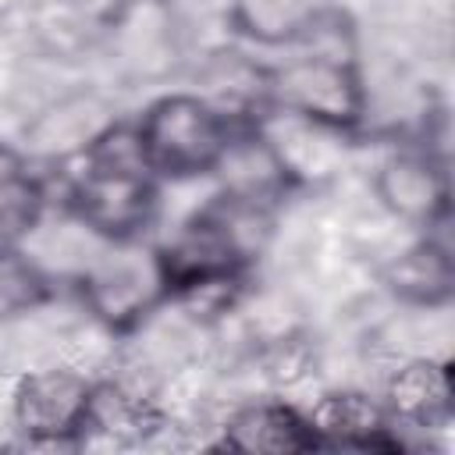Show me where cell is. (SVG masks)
<instances>
[{"mask_svg":"<svg viewBox=\"0 0 455 455\" xmlns=\"http://www.w3.org/2000/svg\"><path fill=\"white\" fill-rule=\"evenodd\" d=\"M92 57L110 89H156L181 78L196 57L185 0H103Z\"/></svg>","mask_w":455,"mask_h":455,"instance_id":"6da1fadb","label":"cell"},{"mask_svg":"<svg viewBox=\"0 0 455 455\" xmlns=\"http://www.w3.org/2000/svg\"><path fill=\"white\" fill-rule=\"evenodd\" d=\"M132 121L146 167L160 185L210 181L235 132V121L196 89H160Z\"/></svg>","mask_w":455,"mask_h":455,"instance_id":"7a4b0ae2","label":"cell"},{"mask_svg":"<svg viewBox=\"0 0 455 455\" xmlns=\"http://www.w3.org/2000/svg\"><path fill=\"white\" fill-rule=\"evenodd\" d=\"M270 114H284L348 142L370 135V78L366 57H327L291 50L284 60H270Z\"/></svg>","mask_w":455,"mask_h":455,"instance_id":"3957f363","label":"cell"},{"mask_svg":"<svg viewBox=\"0 0 455 455\" xmlns=\"http://www.w3.org/2000/svg\"><path fill=\"white\" fill-rule=\"evenodd\" d=\"M68 291L75 306L114 338L135 334L167 302V281L153 238L103 242L68 277Z\"/></svg>","mask_w":455,"mask_h":455,"instance_id":"277c9868","label":"cell"},{"mask_svg":"<svg viewBox=\"0 0 455 455\" xmlns=\"http://www.w3.org/2000/svg\"><path fill=\"white\" fill-rule=\"evenodd\" d=\"M96 377L68 363H36L11 377L4 427L14 448L78 451L85 441Z\"/></svg>","mask_w":455,"mask_h":455,"instance_id":"5b68a950","label":"cell"},{"mask_svg":"<svg viewBox=\"0 0 455 455\" xmlns=\"http://www.w3.org/2000/svg\"><path fill=\"white\" fill-rule=\"evenodd\" d=\"M373 210L405 231H434L451 220L448 153L412 139H387L370 167Z\"/></svg>","mask_w":455,"mask_h":455,"instance_id":"8992f818","label":"cell"},{"mask_svg":"<svg viewBox=\"0 0 455 455\" xmlns=\"http://www.w3.org/2000/svg\"><path fill=\"white\" fill-rule=\"evenodd\" d=\"M114 89L103 82H71L53 89L21 121L14 142L43 167L78 160L114 121H121Z\"/></svg>","mask_w":455,"mask_h":455,"instance_id":"52a82bcc","label":"cell"},{"mask_svg":"<svg viewBox=\"0 0 455 455\" xmlns=\"http://www.w3.org/2000/svg\"><path fill=\"white\" fill-rule=\"evenodd\" d=\"M377 291L402 313H444L455 299V256L448 228L412 231L377 259Z\"/></svg>","mask_w":455,"mask_h":455,"instance_id":"ba28073f","label":"cell"},{"mask_svg":"<svg viewBox=\"0 0 455 455\" xmlns=\"http://www.w3.org/2000/svg\"><path fill=\"white\" fill-rule=\"evenodd\" d=\"M210 448L238 455H306L320 451L309 427L306 405L281 391H245L235 398L220 419Z\"/></svg>","mask_w":455,"mask_h":455,"instance_id":"9c48e42d","label":"cell"},{"mask_svg":"<svg viewBox=\"0 0 455 455\" xmlns=\"http://www.w3.org/2000/svg\"><path fill=\"white\" fill-rule=\"evenodd\" d=\"M306 405L320 451H405L402 430L384 412L377 391L363 384H327Z\"/></svg>","mask_w":455,"mask_h":455,"instance_id":"30bf717a","label":"cell"},{"mask_svg":"<svg viewBox=\"0 0 455 455\" xmlns=\"http://www.w3.org/2000/svg\"><path fill=\"white\" fill-rule=\"evenodd\" d=\"M377 398L391 423L402 430L405 444L409 434H434L451 423V370L448 359L434 352H409L387 359V370L380 373ZM412 448V444H409Z\"/></svg>","mask_w":455,"mask_h":455,"instance_id":"8fae6325","label":"cell"},{"mask_svg":"<svg viewBox=\"0 0 455 455\" xmlns=\"http://www.w3.org/2000/svg\"><path fill=\"white\" fill-rule=\"evenodd\" d=\"M192 89L231 121H263L270 114V60H259L242 43H217L192 57Z\"/></svg>","mask_w":455,"mask_h":455,"instance_id":"7c38bea8","label":"cell"},{"mask_svg":"<svg viewBox=\"0 0 455 455\" xmlns=\"http://www.w3.org/2000/svg\"><path fill=\"white\" fill-rule=\"evenodd\" d=\"M327 4L331 0H220V21L228 39L249 50L288 53L302 43Z\"/></svg>","mask_w":455,"mask_h":455,"instance_id":"4fadbf2b","label":"cell"},{"mask_svg":"<svg viewBox=\"0 0 455 455\" xmlns=\"http://www.w3.org/2000/svg\"><path fill=\"white\" fill-rule=\"evenodd\" d=\"M53 210L46 167H39L14 139H0V231L25 242Z\"/></svg>","mask_w":455,"mask_h":455,"instance_id":"5bb4252c","label":"cell"},{"mask_svg":"<svg viewBox=\"0 0 455 455\" xmlns=\"http://www.w3.org/2000/svg\"><path fill=\"white\" fill-rule=\"evenodd\" d=\"M68 295L57 277L25 242H0V323L25 320Z\"/></svg>","mask_w":455,"mask_h":455,"instance_id":"9a60e30c","label":"cell"},{"mask_svg":"<svg viewBox=\"0 0 455 455\" xmlns=\"http://www.w3.org/2000/svg\"><path fill=\"white\" fill-rule=\"evenodd\" d=\"M21 7H25V0H0V32H7V25L18 18Z\"/></svg>","mask_w":455,"mask_h":455,"instance_id":"2e32d148","label":"cell"},{"mask_svg":"<svg viewBox=\"0 0 455 455\" xmlns=\"http://www.w3.org/2000/svg\"><path fill=\"white\" fill-rule=\"evenodd\" d=\"M0 242H11V238H7V235H4V231H0Z\"/></svg>","mask_w":455,"mask_h":455,"instance_id":"e0dca14e","label":"cell"}]
</instances>
